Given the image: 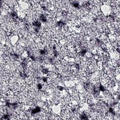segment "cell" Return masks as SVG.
I'll use <instances>...</instances> for the list:
<instances>
[{
  "mask_svg": "<svg viewBox=\"0 0 120 120\" xmlns=\"http://www.w3.org/2000/svg\"><path fill=\"white\" fill-rule=\"evenodd\" d=\"M100 10L102 13L105 15H110L112 12V8L108 4H103L100 6Z\"/></svg>",
  "mask_w": 120,
  "mask_h": 120,
  "instance_id": "1",
  "label": "cell"
},
{
  "mask_svg": "<svg viewBox=\"0 0 120 120\" xmlns=\"http://www.w3.org/2000/svg\"><path fill=\"white\" fill-rule=\"evenodd\" d=\"M17 15L20 18L23 19L26 17V14L24 10H21L17 12Z\"/></svg>",
  "mask_w": 120,
  "mask_h": 120,
  "instance_id": "3",
  "label": "cell"
},
{
  "mask_svg": "<svg viewBox=\"0 0 120 120\" xmlns=\"http://www.w3.org/2000/svg\"><path fill=\"white\" fill-rule=\"evenodd\" d=\"M87 59H90L92 58V54L90 52H87L85 53V56Z\"/></svg>",
  "mask_w": 120,
  "mask_h": 120,
  "instance_id": "4",
  "label": "cell"
},
{
  "mask_svg": "<svg viewBox=\"0 0 120 120\" xmlns=\"http://www.w3.org/2000/svg\"><path fill=\"white\" fill-rule=\"evenodd\" d=\"M51 110L53 113L57 115L59 114L61 112V108L58 104L53 105L51 107Z\"/></svg>",
  "mask_w": 120,
  "mask_h": 120,
  "instance_id": "2",
  "label": "cell"
}]
</instances>
